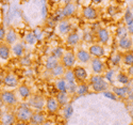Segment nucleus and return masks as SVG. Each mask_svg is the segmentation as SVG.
<instances>
[{"label": "nucleus", "instance_id": "obj_1", "mask_svg": "<svg viewBox=\"0 0 133 125\" xmlns=\"http://www.w3.org/2000/svg\"><path fill=\"white\" fill-rule=\"evenodd\" d=\"M90 84L94 92H105L109 89V82L102 75H94L90 79Z\"/></svg>", "mask_w": 133, "mask_h": 125}, {"label": "nucleus", "instance_id": "obj_2", "mask_svg": "<svg viewBox=\"0 0 133 125\" xmlns=\"http://www.w3.org/2000/svg\"><path fill=\"white\" fill-rule=\"evenodd\" d=\"M32 113H33V110L28 106V104H20L17 107L15 117H16V120L19 122L29 123V121L32 117Z\"/></svg>", "mask_w": 133, "mask_h": 125}, {"label": "nucleus", "instance_id": "obj_3", "mask_svg": "<svg viewBox=\"0 0 133 125\" xmlns=\"http://www.w3.org/2000/svg\"><path fill=\"white\" fill-rule=\"evenodd\" d=\"M28 106L32 110L41 111L46 106V98L42 95H31V97L28 99Z\"/></svg>", "mask_w": 133, "mask_h": 125}, {"label": "nucleus", "instance_id": "obj_4", "mask_svg": "<svg viewBox=\"0 0 133 125\" xmlns=\"http://www.w3.org/2000/svg\"><path fill=\"white\" fill-rule=\"evenodd\" d=\"M0 95H1V99H2L3 105H5V106L13 107V106H16L18 103L17 95L13 92V91H3Z\"/></svg>", "mask_w": 133, "mask_h": 125}, {"label": "nucleus", "instance_id": "obj_5", "mask_svg": "<svg viewBox=\"0 0 133 125\" xmlns=\"http://www.w3.org/2000/svg\"><path fill=\"white\" fill-rule=\"evenodd\" d=\"M61 61V64L65 67L66 70H72L74 67H75V64H76V55L72 52V51H66L63 57H62V59L60 60Z\"/></svg>", "mask_w": 133, "mask_h": 125}, {"label": "nucleus", "instance_id": "obj_6", "mask_svg": "<svg viewBox=\"0 0 133 125\" xmlns=\"http://www.w3.org/2000/svg\"><path fill=\"white\" fill-rule=\"evenodd\" d=\"M72 73H74L76 81H78L80 84L85 82L88 77V73L83 66H75L72 69Z\"/></svg>", "mask_w": 133, "mask_h": 125}, {"label": "nucleus", "instance_id": "obj_7", "mask_svg": "<svg viewBox=\"0 0 133 125\" xmlns=\"http://www.w3.org/2000/svg\"><path fill=\"white\" fill-rule=\"evenodd\" d=\"M3 85L5 88H9V89H14V88H17L19 86V80L15 74L13 73H9L5 75L4 79H3Z\"/></svg>", "mask_w": 133, "mask_h": 125}, {"label": "nucleus", "instance_id": "obj_8", "mask_svg": "<svg viewBox=\"0 0 133 125\" xmlns=\"http://www.w3.org/2000/svg\"><path fill=\"white\" fill-rule=\"evenodd\" d=\"M91 66H92V71H93V73L95 75H101L102 73L105 72L104 63L98 58H92Z\"/></svg>", "mask_w": 133, "mask_h": 125}, {"label": "nucleus", "instance_id": "obj_9", "mask_svg": "<svg viewBox=\"0 0 133 125\" xmlns=\"http://www.w3.org/2000/svg\"><path fill=\"white\" fill-rule=\"evenodd\" d=\"M87 51L90 52L92 58H98V59H100L101 57H103L104 53H105V50H104L103 46H102V45H99V44L91 45Z\"/></svg>", "mask_w": 133, "mask_h": 125}, {"label": "nucleus", "instance_id": "obj_10", "mask_svg": "<svg viewBox=\"0 0 133 125\" xmlns=\"http://www.w3.org/2000/svg\"><path fill=\"white\" fill-rule=\"evenodd\" d=\"M132 88L128 85V86H121V87H113L112 88V92L116 95V97H120V98H127L129 93L131 92Z\"/></svg>", "mask_w": 133, "mask_h": 125}, {"label": "nucleus", "instance_id": "obj_11", "mask_svg": "<svg viewBox=\"0 0 133 125\" xmlns=\"http://www.w3.org/2000/svg\"><path fill=\"white\" fill-rule=\"evenodd\" d=\"M75 55H76L77 61H79L82 64H87V63H90L91 60H92V57H91L90 52H88L87 50H85V49H83V48L78 49Z\"/></svg>", "mask_w": 133, "mask_h": 125}, {"label": "nucleus", "instance_id": "obj_12", "mask_svg": "<svg viewBox=\"0 0 133 125\" xmlns=\"http://www.w3.org/2000/svg\"><path fill=\"white\" fill-rule=\"evenodd\" d=\"M46 122V117L41 111H33L32 117L29 121L30 125H42L43 123Z\"/></svg>", "mask_w": 133, "mask_h": 125}, {"label": "nucleus", "instance_id": "obj_13", "mask_svg": "<svg viewBox=\"0 0 133 125\" xmlns=\"http://www.w3.org/2000/svg\"><path fill=\"white\" fill-rule=\"evenodd\" d=\"M82 15L87 20H95L98 17V12L94 7H85L82 10Z\"/></svg>", "mask_w": 133, "mask_h": 125}, {"label": "nucleus", "instance_id": "obj_14", "mask_svg": "<svg viewBox=\"0 0 133 125\" xmlns=\"http://www.w3.org/2000/svg\"><path fill=\"white\" fill-rule=\"evenodd\" d=\"M17 94L21 99H24V100H28L32 95L31 89L27 85H19L17 87Z\"/></svg>", "mask_w": 133, "mask_h": 125}, {"label": "nucleus", "instance_id": "obj_15", "mask_svg": "<svg viewBox=\"0 0 133 125\" xmlns=\"http://www.w3.org/2000/svg\"><path fill=\"white\" fill-rule=\"evenodd\" d=\"M45 108L47 109L48 112L55 113V112L59 111L60 105L58 103V100L55 99V97H48V98H46V106H45Z\"/></svg>", "mask_w": 133, "mask_h": 125}, {"label": "nucleus", "instance_id": "obj_16", "mask_svg": "<svg viewBox=\"0 0 133 125\" xmlns=\"http://www.w3.org/2000/svg\"><path fill=\"white\" fill-rule=\"evenodd\" d=\"M96 35H97V40L99 41V43H101L102 45H107L110 41V32L105 28L98 29L96 32Z\"/></svg>", "mask_w": 133, "mask_h": 125}, {"label": "nucleus", "instance_id": "obj_17", "mask_svg": "<svg viewBox=\"0 0 133 125\" xmlns=\"http://www.w3.org/2000/svg\"><path fill=\"white\" fill-rule=\"evenodd\" d=\"M70 30H71V24L68 19H63L61 21H59L58 24V31L63 35H66V34H69L70 33Z\"/></svg>", "mask_w": 133, "mask_h": 125}, {"label": "nucleus", "instance_id": "obj_18", "mask_svg": "<svg viewBox=\"0 0 133 125\" xmlns=\"http://www.w3.org/2000/svg\"><path fill=\"white\" fill-rule=\"evenodd\" d=\"M18 41V35L16 31L13 29V28H9L6 30V33H5V39H4V42L6 43V45H14L15 43H17Z\"/></svg>", "mask_w": 133, "mask_h": 125}, {"label": "nucleus", "instance_id": "obj_19", "mask_svg": "<svg viewBox=\"0 0 133 125\" xmlns=\"http://www.w3.org/2000/svg\"><path fill=\"white\" fill-rule=\"evenodd\" d=\"M76 11H77L76 4L72 3V2H68V3H66L64 5V8L62 9V14H63L65 19H67L68 17H71V16L75 15Z\"/></svg>", "mask_w": 133, "mask_h": 125}, {"label": "nucleus", "instance_id": "obj_20", "mask_svg": "<svg viewBox=\"0 0 133 125\" xmlns=\"http://www.w3.org/2000/svg\"><path fill=\"white\" fill-rule=\"evenodd\" d=\"M11 52L13 53V56L17 57V58H21V57H24L25 55V46L23 43H15L14 45H12V47H11Z\"/></svg>", "mask_w": 133, "mask_h": 125}, {"label": "nucleus", "instance_id": "obj_21", "mask_svg": "<svg viewBox=\"0 0 133 125\" xmlns=\"http://www.w3.org/2000/svg\"><path fill=\"white\" fill-rule=\"evenodd\" d=\"M117 44H118V47L120 49H123V50H130L132 48V46H133V41H132L131 37L128 35V37H126L124 39L118 40Z\"/></svg>", "mask_w": 133, "mask_h": 125}, {"label": "nucleus", "instance_id": "obj_22", "mask_svg": "<svg viewBox=\"0 0 133 125\" xmlns=\"http://www.w3.org/2000/svg\"><path fill=\"white\" fill-rule=\"evenodd\" d=\"M79 42H80V34L76 31L70 32L67 35V38H66V43H67V45H69V46H76Z\"/></svg>", "mask_w": 133, "mask_h": 125}, {"label": "nucleus", "instance_id": "obj_23", "mask_svg": "<svg viewBox=\"0 0 133 125\" xmlns=\"http://www.w3.org/2000/svg\"><path fill=\"white\" fill-rule=\"evenodd\" d=\"M11 47L6 44H1L0 45V59L1 60H9L11 57Z\"/></svg>", "mask_w": 133, "mask_h": 125}, {"label": "nucleus", "instance_id": "obj_24", "mask_svg": "<svg viewBox=\"0 0 133 125\" xmlns=\"http://www.w3.org/2000/svg\"><path fill=\"white\" fill-rule=\"evenodd\" d=\"M16 117L13 113H4V115L1 117V124L2 125H14L16 123Z\"/></svg>", "mask_w": 133, "mask_h": 125}, {"label": "nucleus", "instance_id": "obj_25", "mask_svg": "<svg viewBox=\"0 0 133 125\" xmlns=\"http://www.w3.org/2000/svg\"><path fill=\"white\" fill-rule=\"evenodd\" d=\"M60 64V60H58V59H55L54 57H52V56H49L48 58L46 59V62H45V69L47 70V71H49V72H51L55 66H58Z\"/></svg>", "mask_w": 133, "mask_h": 125}, {"label": "nucleus", "instance_id": "obj_26", "mask_svg": "<svg viewBox=\"0 0 133 125\" xmlns=\"http://www.w3.org/2000/svg\"><path fill=\"white\" fill-rule=\"evenodd\" d=\"M90 93V87H88L87 84L82 82L79 84L78 87H77V91H76V94L78 96H85Z\"/></svg>", "mask_w": 133, "mask_h": 125}, {"label": "nucleus", "instance_id": "obj_27", "mask_svg": "<svg viewBox=\"0 0 133 125\" xmlns=\"http://www.w3.org/2000/svg\"><path fill=\"white\" fill-rule=\"evenodd\" d=\"M65 72H66V69L65 67L60 63L58 66H55L54 69L50 72V74L54 77V78H57V79H59V78H62L63 76H64V74H65Z\"/></svg>", "mask_w": 133, "mask_h": 125}, {"label": "nucleus", "instance_id": "obj_28", "mask_svg": "<svg viewBox=\"0 0 133 125\" xmlns=\"http://www.w3.org/2000/svg\"><path fill=\"white\" fill-rule=\"evenodd\" d=\"M55 88L59 91V93H67V87H66V82L63 77L55 80Z\"/></svg>", "mask_w": 133, "mask_h": 125}, {"label": "nucleus", "instance_id": "obj_29", "mask_svg": "<svg viewBox=\"0 0 133 125\" xmlns=\"http://www.w3.org/2000/svg\"><path fill=\"white\" fill-rule=\"evenodd\" d=\"M55 99L58 100L60 107L66 106L68 104V94L67 93H58V95L55 96Z\"/></svg>", "mask_w": 133, "mask_h": 125}, {"label": "nucleus", "instance_id": "obj_30", "mask_svg": "<svg viewBox=\"0 0 133 125\" xmlns=\"http://www.w3.org/2000/svg\"><path fill=\"white\" fill-rule=\"evenodd\" d=\"M117 81L119 84H121V85H124V86H128L130 84V81H131V78L126 73L121 72V73H119L117 75Z\"/></svg>", "mask_w": 133, "mask_h": 125}, {"label": "nucleus", "instance_id": "obj_31", "mask_svg": "<svg viewBox=\"0 0 133 125\" xmlns=\"http://www.w3.org/2000/svg\"><path fill=\"white\" fill-rule=\"evenodd\" d=\"M64 53H65L64 49H63L62 47L59 46V47H54V48L51 50V55H50V56L54 57V58H55V59H58V60H61Z\"/></svg>", "mask_w": 133, "mask_h": 125}, {"label": "nucleus", "instance_id": "obj_32", "mask_svg": "<svg viewBox=\"0 0 133 125\" xmlns=\"http://www.w3.org/2000/svg\"><path fill=\"white\" fill-rule=\"evenodd\" d=\"M128 35H129V34H128V31H127L126 26H119V27L117 28V30H116V37H117L118 40L124 39V38H126V37H128Z\"/></svg>", "mask_w": 133, "mask_h": 125}, {"label": "nucleus", "instance_id": "obj_33", "mask_svg": "<svg viewBox=\"0 0 133 125\" xmlns=\"http://www.w3.org/2000/svg\"><path fill=\"white\" fill-rule=\"evenodd\" d=\"M123 61V55L120 52H116L112 56V58H111V64L113 66H118L120 64V62Z\"/></svg>", "mask_w": 133, "mask_h": 125}, {"label": "nucleus", "instance_id": "obj_34", "mask_svg": "<svg viewBox=\"0 0 133 125\" xmlns=\"http://www.w3.org/2000/svg\"><path fill=\"white\" fill-rule=\"evenodd\" d=\"M36 41H37V39L34 34V32H28L25 35V42L28 45H34L36 43Z\"/></svg>", "mask_w": 133, "mask_h": 125}, {"label": "nucleus", "instance_id": "obj_35", "mask_svg": "<svg viewBox=\"0 0 133 125\" xmlns=\"http://www.w3.org/2000/svg\"><path fill=\"white\" fill-rule=\"evenodd\" d=\"M123 62L127 66H132L133 65V53L132 52H126L123 55Z\"/></svg>", "mask_w": 133, "mask_h": 125}, {"label": "nucleus", "instance_id": "obj_36", "mask_svg": "<svg viewBox=\"0 0 133 125\" xmlns=\"http://www.w3.org/2000/svg\"><path fill=\"white\" fill-rule=\"evenodd\" d=\"M124 20H125V24L126 26H129L133 22V14L131 13V11L129 9L126 10L125 15H124Z\"/></svg>", "mask_w": 133, "mask_h": 125}, {"label": "nucleus", "instance_id": "obj_37", "mask_svg": "<svg viewBox=\"0 0 133 125\" xmlns=\"http://www.w3.org/2000/svg\"><path fill=\"white\" fill-rule=\"evenodd\" d=\"M64 107H65V108H64V118H65L66 120H68V119L71 117L72 111H74L72 106H71V104H67V105L64 106Z\"/></svg>", "mask_w": 133, "mask_h": 125}, {"label": "nucleus", "instance_id": "obj_38", "mask_svg": "<svg viewBox=\"0 0 133 125\" xmlns=\"http://www.w3.org/2000/svg\"><path fill=\"white\" fill-rule=\"evenodd\" d=\"M103 77H104V79H105L108 82H109V81L112 82V81H113V77H114V70H109V71H107Z\"/></svg>", "mask_w": 133, "mask_h": 125}, {"label": "nucleus", "instance_id": "obj_39", "mask_svg": "<svg viewBox=\"0 0 133 125\" xmlns=\"http://www.w3.org/2000/svg\"><path fill=\"white\" fill-rule=\"evenodd\" d=\"M20 64L21 65H24V66H30L31 65V60L28 56H24V57H21L20 58Z\"/></svg>", "mask_w": 133, "mask_h": 125}, {"label": "nucleus", "instance_id": "obj_40", "mask_svg": "<svg viewBox=\"0 0 133 125\" xmlns=\"http://www.w3.org/2000/svg\"><path fill=\"white\" fill-rule=\"evenodd\" d=\"M5 33H6V30L4 29V27L3 26H0V42H3L4 41Z\"/></svg>", "mask_w": 133, "mask_h": 125}, {"label": "nucleus", "instance_id": "obj_41", "mask_svg": "<svg viewBox=\"0 0 133 125\" xmlns=\"http://www.w3.org/2000/svg\"><path fill=\"white\" fill-rule=\"evenodd\" d=\"M104 93V96H107V97H111V98H112V99H116L117 97H116V95L113 93V92H107V91H105V92H103Z\"/></svg>", "mask_w": 133, "mask_h": 125}, {"label": "nucleus", "instance_id": "obj_42", "mask_svg": "<svg viewBox=\"0 0 133 125\" xmlns=\"http://www.w3.org/2000/svg\"><path fill=\"white\" fill-rule=\"evenodd\" d=\"M127 28V31H128V34L129 35H133V22L129 26H126Z\"/></svg>", "mask_w": 133, "mask_h": 125}, {"label": "nucleus", "instance_id": "obj_43", "mask_svg": "<svg viewBox=\"0 0 133 125\" xmlns=\"http://www.w3.org/2000/svg\"><path fill=\"white\" fill-rule=\"evenodd\" d=\"M127 75H128L130 78L133 79V65H132V66H128V73H127Z\"/></svg>", "mask_w": 133, "mask_h": 125}, {"label": "nucleus", "instance_id": "obj_44", "mask_svg": "<svg viewBox=\"0 0 133 125\" xmlns=\"http://www.w3.org/2000/svg\"><path fill=\"white\" fill-rule=\"evenodd\" d=\"M127 98H128V100H130L131 103L133 104V89L131 90V92L129 93V95H128V97H127Z\"/></svg>", "mask_w": 133, "mask_h": 125}, {"label": "nucleus", "instance_id": "obj_45", "mask_svg": "<svg viewBox=\"0 0 133 125\" xmlns=\"http://www.w3.org/2000/svg\"><path fill=\"white\" fill-rule=\"evenodd\" d=\"M14 125H30V124L27 123V122H19V121H16V123H15Z\"/></svg>", "mask_w": 133, "mask_h": 125}, {"label": "nucleus", "instance_id": "obj_46", "mask_svg": "<svg viewBox=\"0 0 133 125\" xmlns=\"http://www.w3.org/2000/svg\"><path fill=\"white\" fill-rule=\"evenodd\" d=\"M42 125H53L51 122H45V123H43Z\"/></svg>", "mask_w": 133, "mask_h": 125}, {"label": "nucleus", "instance_id": "obj_47", "mask_svg": "<svg viewBox=\"0 0 133 125\" xmlns=\"http://www.w3.org/2000/svg\"><path fill=\"white\" fill-rule=\"evenodd\" d=\"M3 106V103H2V99H1V95H0V108Z\"/></svg>", "mask_w": 133, "mask_h": 125}, {"label": "nucleus", "instance_id": "obj_48", "mask_svg": "<svg viewBox=\"0 0 133 125\" xmlns=\"http://www.w3.org/2000/svg\"><path fill=\"white\" fill-rule=\"evenodd\" d=\"M130 116H131V120H132V124H133V110L130 112Z\"/></svg>", "mask_w": 133, "mask_h": 125}, {"label": "nucleus", "instance_id": "obj_49", "mask_svg": "<svg viewBox=\"0 0 133 125\" xmlns=\"http://www.w3.org/2000/svg\"><path fill=\"white\" fill-rule=\"evenodd\" d=\"M132 84H133V79H132Z\"/></svg>", "mask_w": 133, "mask_h": 125}, {"label": "nucleus", "instance_id": "obj_50", "mask_svg": "<svg viewBox=\"0 0 133 125\" xmlns=\"http://www.w3.org/2000/svg\"><path fill=\"white\" fill-rule=\"evenodd\" d=\"M130 125H133V124H130Z\"/></svg>", "mask_w": 133, "mask_h": 125}]
</instances>
